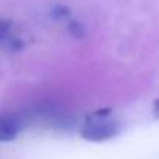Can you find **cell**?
I'll return each mask as SVG.
<instances>
[{
	"instance_id": "1",
	"label": "cell",
	"mask_w": 159,
	"mask_h": 159,
	"mask_svg": "<svg viewBox=\"0 0 159 159\" xmlns=\"http://www.w3.org/2000/svg\"><path fill=\"white\" fill-rule=\"evenodd\" d=\"M120 131L119 122L111 116L109 109H98L88 116L81 128V136L91 142H105L117 136Z\"/></svg>"
},
{
	"instance_id": "2",
	"label": "cell",
	"mask_w": 159,
	"mask_h": 159,
	"mask_svg": "<svg viewBox=\"0 0 159 159\" xmlns=\"http://www.w3.org/2000/svg\"><path fill=\"white\" fill-rule=\"evenodd\" d=\"M17 133H19V123L14 119L3 117L2 122H0V140L2 142L13 140Z\"/></svg>"
},
{
	"instance_id": "3",
	"label": "cell",
	"mask_w": 159,
	"mask_h": 159,
	"mask_svg": "<svg viewBox=\"0 0 159 159\" xmlns=\"http://www.w3.org/2000/svg\"><path fill=\"white\" fill-rule=\"evenodd\" d=\"M53 14H55L56 17H67V16H69V10H67V8H62V7H55Z\"/></svg>"
},
{
	"instance_id": "4",
	"label": "cell",
	"mask_w": 159,
	"mask_h": 159,
	"mask_svg": "<svg viewBox=\"0 0 159 159\" xmlns=\"http://www.w3.org/2000/svg\"><path fill=\"white\" fill-rule=\"evenodd\" d=\"M153 114H154V117H157L159 119V98L154 102V105H153Z\"/></svg>"
}]
</instances>
